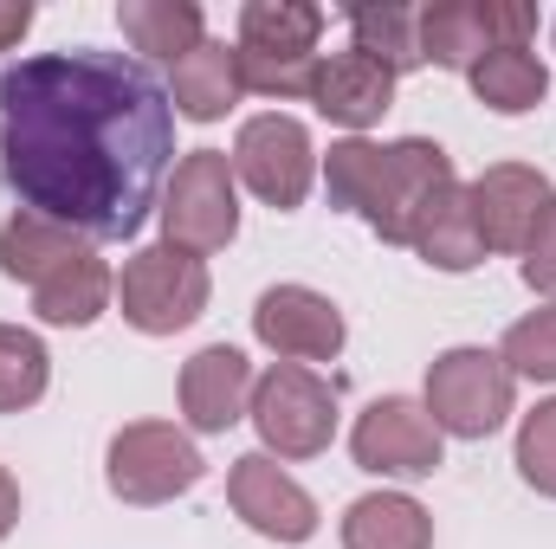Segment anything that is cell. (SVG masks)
Listing matches in <instances>:
<instances>
[{
    "instance_id": "1",
    "label": "cell",
    "mask_w": 556,
    "mask_h": 549,
    "mask_svg": "<svg viewBox=\"0 0 556 549\" xmlns=\"http://www.w3.org/2000/svg\"><path fill=\"white\" fill-rule=\"evenodd\" d=\"M175 162L168 85L98 46H65L0 72V181L20 214L85 240H137Z\"/></svg>"
},
{
    "instance_id": "26",
    "label": "cell",
    "mask_w": 556,
    "mask_h": 549,
    "mask_svg": "<svg viewBox=\"0 0 556 549\" xmlns=\"http://www.w3.org/2000/svg\"><path fill=\"white\" fill-rule=\"evenodd\" d=\"M498 362L511 369V382H556V304L518 317L498 343Z\"/></svg>"
},
{
    "instance_id": "10",
    "label": "cell",
    "mask_w": 556,
    "mask_h": 549,
    "mask_svg": "<svg viewBox=\"0 0 556 549\" xmlns=\"http://www.w3.org/2000/svg\"><path fill=\"white\" fill-rule=\"evenodd\" d=\"M350 459L376 478H433L446 459V433L433 426V413L408 395H382L356 413L350 433Z\"/></svg>"
},
{
    "instance_id": "19",
    "label": "cell",
    "mask_w": 556,
    "mask_h": 549,
    "mask_svg": "<svg viewBox=\"0 0 556 549\" xmlns=\"http://www.w3.org/2000/svg\"><path fill=\"white\" fill-rule=\"evenodd\" d=\"M324 7L311 0H247L240 7V52L247 59H317Z\"/></svg>"
},
{
    "instance_id": "18",
    "label": "cell",
    "mask_w": 556,
    "mask_h": 549,
    "mask_svg": "<svg viewBox=\"0 0 556 549\" xmlns=\"http://www.w3.org/2000/svg\"><path fill=\"white\" fill-rule=\"evenodd\" d=\"M85 253H91L85 233H72L59 220H39V214H13L0 227V272L13 278V284H33V291L52 272H65L72 259H85Z\"/></svg>"
},
{
    "instance_id": "9",
    "label": "cell",
    "mask_w": 556,
    "mask_h": 549,
    "mask_svg": "<svg viewBox=\"0 0 556 549\" xmlns=\"http://www.w3.org/2000/svg\"><path fill=\"white\" fill-rule=\"evenodd\" d=\"M233 181L253 188L266 207L291 214L304 207L311 181H317V149H311V130L285 111H266V117H247L240 137H233Z\"/></svg>"
},
{
    "instance_id": "28",
    "label": "cell",
    "mask_w": 556,
    "mask_h": 549,
    "mask_svg": "<svg viewBox=\"0 0 556 549\" xmlns=\"http://www.w3.org/2000/svg\"><path fill=\"white\" fill-rule=\"evenodd\" d=\"M518 272H525V284H531L538 297L556 304V207H551V220L538 227V240L525 246V266H518Z\"/></svg>"
},
{
    "instance_id": "7",
    "label": "cell",
    "mask_w": 556,
    "mask_h": 549,
    "mask_svg": "<svg viewBox=\"0 0 556 549\" xmlns=\"http://www.w3.org/2000/svg\"><path fill=\"white\" fill-rule=\"evenodd\" d=\"M531 33H538V7L525 0H433L415 13L420 65L440 72H472L498 46H531Z\"/></svg>"
},
{
    "instance_id": "6",
    "label": "cell",
    "mask_w": 556,
    "mask_h": 549,
    "mask_svg": "<svg viewBox=\"0 0 556 549\" xmlns=\"http://www.w3.org/2000/svg\"><path fill=\"white\" fill-rule=\"evenodd\" d=\"M214 297V278H207V259H188L175 246H142L124 259L117 272V310L124 323L142 330V336H175L188 330Z\"/></svg>"
},
{
    "instance_id": "30",
    "label": "cell",
    "mask_w": 556,
    "mask_h": 549,
    "mask_svg": "<svg viewBox=\"0 0 556 549\" xmlns=\"http://www.w3.org/2000/svg\"><path fill=\"white\" fill-rule=\"evenodd\" d=\"M13 524H20V485H13V472L0 465V544L13 537Z\"/></svg>"
},
{
    "instance_id": "27",
    "label": "cell",
    "mask_w": 556,
    "mask_h": 549,
    "mask_svg": "<svg viewBox=\"0 0 556 549\" xmlns=\"http://www.w3.org/2000/svg\"><path fill=\"white\" fill-rule=\"evenodd\" d=\"M518 478L538 498H556V395L518 420Z\"/></svg>"
},
{
    "instance_id": "4",
    "label": "cell",
    "mask_w": 556,
    "mask_h": 549,
    "mask_svg": "<svg viewBox=\"0 0 556 549\" xmlns=\"http://www.w3.org/2000/svg\"><path fill=\"white\" fill-rule=\"evenodd\" d=\"M207 478V459L201 446L168 426V420H130L111 433V452H104V485L117 505H175L188 498L194 485Z\"/></svg>"
},
{
    "instance_id": "23",
    "label": "cell",
    "mask_w": 556,
    "mask_h": 549,
    "mask_svg": "<svg viewBox=\"0 0 556 549\" xmlns=\"http://www.w3.org/2000/svg\"><path fill=\"white\" fill-rule=\"evenodd\" d=\"M117 26H124V39L137 46L142 59H162V65L188 59L207 39V13L194 0H124Z\"/></svg>"
},
{
    "instance_id": "8",
    "label": "cell",
    "mask_w": 556,
    "mask_h": 549,
    "mask_svg": "<svg viewBox=\"0 0 556 549\" xmlns=\"http://www.w3.org/2000/svg\"><path fill=\"white\" fill-rule=\"evenodd\" d=\"M247 420L260 426V446L273 459H317L337 439V388L298 362H273L253 382Z\"/></svg>"
},
{
    "instance_id": "5",
    "label": "cell",
    "mask_w": 556,
    "mask_h": 549,
    "mask_svg": "<svg viewBox=\"0 0 556 549\" xmlns=\"http://www.w3.org/2000/svg\"><path fill=\"white\" fill-rule=\"evenodd\" d=\"M511 369L498 362V349H479V343H459V349H440L433 369H427V395L420 408L433 413L440 433L453 439H485L511 420Z\"/></svg>"
},
{
    "instance_id": "3",
    "label": "cell",
    "mask_w": 556,
    "mask_h": 549,
    "mask_svg": "<svg viewBox=\"0 0 556 549\" xmlns=\"http://www.w3.org/2000/svg\"><path fill=\"white\" fill-rule=\"evenodd\" d=\"M162 246L188 253V259H214L233 246L240 233V181H233V155L227 149H188L162 188Z\"/></svg>"
},
{
    "instance_id": "2",
    "label": "cell",
    "mask_w": 556,
    "mask_h": 549,
    "mask_svg": "<svg viewBox=\"0 0 556 549\" xmlns=\"http://www.w3.org/2000/svg\"><path fill=\"white\" fill-rule=\"evenodd\" d=\"M446 181H459V175H453V155L427 137H402V142L343 137V142H330V155H324L330 207L356 214V220H363L376 240H389V246H408L415 214L446 188Z\"/></svg>"
},
{
    "instance_id": "11",
    "label": "cell",
    "mask_w": 556,
    "mask_h": 549,
    "mask_svg": "<svg viewBox=\"0 0 556 549\" xmlns=\"http://www.w3.org/2000/svg\"><path fill=\"white\" fill-rule=\"evenodd\" d=\"M466 201H472V220H479V240L485 253H518L538 240V227L551 220L556 188L544 181V168H525V162H492L479 181H466Z\"/></svg>"
},
{
    "instance_id": "22",
    "label": "cell",
    "mask_w": 556,
    "mask_h": 549,
    "mask_svg": "<svg viewBox=\"0 0 556 549\" xmlns=\"http://www.w3.org/2000/svg\"><path fill=\"white\" fill-rule=\"evenodd\" d=\"M466 85H472V98H479L485 111H498V117H525V111H538V104L551 98V72H544V59H538L531 46H498V52H485V59L466 72Z\"/></svg>"
},
{
    "instance_id": "25",
    "label": "cell",
    "mask_w": 556,
    "mask_h": 549,
    "mask_svg": "<svg viewBox=\"0 0 556 549\" xmlns=\"http://www.w3.org/2000/svg\"><path fill=\"white\" fill-rule=\"evenodd\" d=\"M52 388V356L33 330L0 323V413H26L46 401Z\"/></svg>"
},
{
    "instance_id": "24",
    "label": "cell",
    "mask_w": 556,
    "mask_h": 549,
    "mask_svg": "<svg viewBox=\"0 0 556 549\" xmlns=\"http://www.w3.org/2000/svg\"><path fill=\"white\" fill-rule=\"evenodd\" d=\"M343 20H350V46H356V52H369L376 65H389L395 78L420 65L415 7H389V0H382V7H350Z\"/></svg>"
},
{
    "instance_id": "14",
    "label": "cell",
    "mask_w": 556,
    "mask_h": 549,
    "mask_svg": "<svg viewBox=\"0 0 556 549\" xmlns=\"http://www.w3.org/2000/svg\"><path fill=\"white\" fill-rule=\"evenodd\" d=\"M311 104H317V117H330L337 130L363 137L369 124L389 117V104H395V72L376 65V59L356 52V46H350V52H317Z\"/></svg>"
},
{
    "instance_id": "21",
    "label": "cell",
    "mask_w": 556,
    "mask_h": 549,
    "mask_svg": "<svg viewBox=\"0 0 556 549\" xmlns=\"http://www.w3.org/2000/svg\"><path fill=\"white\" fill-rule=\"evenodd\" d=\"M343 549H433V518L408 491H369L343 511Z\"/></svg>"
},
{
    "instance_id": "15",
    "label": "cell",
    "mask_w": 556,
    "mask_h": 549,
    "mask_svg": "<svg viewBox=\"0 0 556 549\" xmlns=\"http://www.w3.org/2000/svg\"><path fill=\"white\" fill-rule=\"evenodd\" d=\"M253 362L233 343H207L181 362V420L194 433H227L253 408Z\"/></svg>"
},
{
    "instance_id": "29",
    "label": "cell",
    "mask_w": 556,
    "mask_h": 549,
    "mask_svg": "<svg viewBox=\"0 0 556 549\" xmlns=\"http://www.w3.org/2000/svg\"><path fill=\"white\" fill-rule=\"evenodd\" d=\"M33 33V7L26 0H0V52H13Z\"/></svg>"
},
{
    "instance_id": "12",
    "label": "cell",
    "mask_w": 556,
    "mask_h": 549,
    "mask_svg": "<svg viewBox=\"0 0 556 549\" xmlns=\"http://www.w3.org/2000/svg\"><path fill=\"white\" fill-rule=\"evenodd\" d=\"M253 336L273 349L278 362H298V369L304 362H337L343 343H350L343 310L324 291H311V284H273V291H260Z\"/></svg>"
},
{
    "instance_id": "13",
    "label": "cell",
    "mask_w": 556,
    "mask_h": 549,
    "mask_svg": "<svg viewBox=\"0 0 556 549\" xmlns=\"http://www.w3.org/2000/svg\"><path fill=\"white\" fill-rule=\"evenodd\" d=\"M227 498H233V518L247 524V531H260L266 544H311L317 537V498L278 465L273 452H247V459H233V472H227Z\"/></svg>"
},
{
    "instance_id": "31",
    "label": "cell",
    "mask_w": 556,
    "mask_h": 549,
    "mask_svg": "<svg viewBox=\"0 0 556 549\" xmlns=\"http://www.w3.org/2000/svg\"><path fill=\"white\" fill-rule=\"evenodd\" d=\"M551 33H556V20H551Z\"/></svg>"
},
{
    "instance_id": "20",
    "label": "cell",
    "mask_w": 556,
    "mask_h": 549,
    "mask_svg": "<svg viewBox=\"0 0 556 549\" xmlns=\"http://www.w3.org/2000/svg\"><path fill=\"white\" fill-rule=\"evenodd\" d=\"M111 304H117V272H111L98 253L72 259L65 272H52L33 291V310H39V323H52V330H91Z\"/></svg>"
},
{
    "instance_id": "16",
    "label": "cell",
    "mask_w": 556,
    "mask_h": 549,
    "mask_svg": "<svg viewBox=\"0 0 556 549\" xmlns=\"http://www.w3.org/2000/svg\"><path fill=\"white\" fill-rule=\"evenodd\" d=\"M240 98H247V85H240V52H233L227 39H201L188 59L168 65V104H175V117H188V124H220Z\"/></svg>"
},
{
    "instance_id": "17",
    "label": "cell",
    "mask_w": 556,
    "mask_h": 549,
    "mask_svg": "<svg viewBox=\"0 0 556 549\" xmlns=\"http://www.w3.org/2000/svg\"><path fill=\"white\" fill-rule=\"evenodd\" d=\"M408 246H415L433 272H472V266L485 259V240H479V220H472L466 181H446V188L420 207Z\"/></svg>"
}]
</instances>
